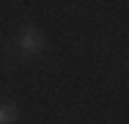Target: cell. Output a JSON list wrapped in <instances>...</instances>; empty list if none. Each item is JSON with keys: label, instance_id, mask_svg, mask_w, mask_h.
<instances>
[{"label": "cell", "instance_id": "obj_1", "mask_svg": "<svg viewBox=\"0 0 129 124\" xmlns=\"http://www.w3.org/2000/svg\"><path fill=\"white\" fill-rule=\"evenodd\" d=\"M14 42H17L19 61H22V64L36 61V58L47 50V36H44V30H41L39 25H33V22H27V25H22V28H17Z\"/></svg>", "mask_w": 129, "mask_h": 124}, {"label": "cell", "instance_id": "obj_2", "mask_svg": "<svg viewBox=\"0 0 129 124\" xmlns=\"http://www.w3.org/2000/svg\"><path fill=\"white\" fill-rule=\"evenodd\" d=\"M17 119H19V105L11 99H3L0 102V124H17Z\"/></svg>", "mask_w": 129, "mask_h": 124}]
</instances>
